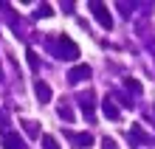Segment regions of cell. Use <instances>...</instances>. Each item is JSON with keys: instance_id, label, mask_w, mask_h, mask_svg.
<instances>
[{"instance_id": "1", "label": "cell", "mask_w": 155, "mask_h": 149, "mask_svg": "<svg viewBox=\"0 0 155 149\" xmlns=\"http://www.w3.org/2000/svg\"><path fill=\"white\" fill-rule=\"evenodd\" d=\"M90 8H93V17L104 25V28H110V25H113V17H110V11H107V6H104V3H93Z\"/></svg>"}, {"instance_id": "2", "label": "cell", "mask_w": 155, "mask_h": 149, "mask_svg": "<svg viewBox=\"0 0 155 149\" xmlns=\"http://www.w3.org/2000/svg\"><path fill=\"white\" fill-rule=\"evenodd\" d=\"M87 76H90V68H87V65H79V68H74V70L68 73L71 82H79V79H87Z\"/></svg>"}, {"instance_id": "3", "label": "cell", "mask_w": 155, "mask_h": 149, "mask_svg": "<svg viewBox=\"0 0 155 149\" xmlns=\"http://www.w3.org/2000/svg\"><path fill=\"white\" fill-rule=\"evenodd\" d=\"M37 96H40V101H48L51 99V87L45 85V82H37Z\"/></svg>"}, {"instance_id": "4", "label": "cell", "mask_w": 155, "mask_h": 149, "mask_svg": "<svg viewBox=\"0 0 155 149\" xmlns=\"http://www.w3.org/2000/svg\"><path fill=\"white\" fill-rule=\"evenodd\" d=\"M6 149H23L20 135H6Z\"/></svg>"}, {"instance_id": "5", "label": "cell", "mask_w": 155, "mask_h": 149, "mask_svg": "<svg viewBox=\"0 0 155 149\" xmlns=\"http://www.w3.org/2000/svg\"><path fill=\"white\" fill-rule=\"evenodd\" d=\"M42 144H45V149H59V144L54 141L51 135H42Z\"/></svg>"}, {"instance_id": "6", "label": "cell", "mask_w": 155, "mask_h": 149, "mask_svg": "<svg viewBox=\"0 0 155 149\" xmlns=\"http://www.w3.org/2000/svg\"><path fill=\"white\" fill-rule=\"evenodd\" d=\"M90 144H93V138H90L87 132H85V135H79V146H90Z\"/></svg>"}, {"instance_id": "7", "label": "cell", "mask_w": 155, "mask_h": 149, "mask_svg": "<svg viewBox=\"0 0 155 149\" xmlns=\"http://www.w3.org/2000/svg\"><path fill=\"white\" fill-rule=\"evenodd\" d=\"M25 129H28V132H31V135H37V132H40V127H37V124H34V121H25Z\"/></svg>"}, {"instance_id": "8", "label": "cell", "mask_w": 155, "mask_h": 149, "mask_svg": "<svg viewBox=\"0 0 155 149\" xmlns=\"http://www.w3.org/2000/svg\"><path fill=\"white\" fill-rule=\"evenodd\" d=\"M127 85H130V87H133L135 93H138V90H141V85H138V82H135V79H127Z\"/></svg>"}]
</instances>
